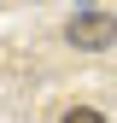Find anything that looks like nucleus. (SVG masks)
I'll return each mask as SVG.
<instances>
[{
  "label": "nucleus",
  "instance_id": "f03ea898",
  "mask_svg": "<svg viewBox=\"0 0 117 123\" xmlns=\"http://www.w3.org/2000/svg\"><path fill=\"white\" fill-rule=\"evenodd\" d=\"M64 123H105V117H99L94 105H70V111H64Z\"/></svg>",
  "mask_w": 117,
  "mask_h": 123
},
{
  "label": "nucleus",
  "instance_id": "f257e3e1",
  "mask_svg": "<svg viewBox=\"0 0 117 123\" xmlns=\"http://www.w3.org/2000/svg\"><path fill=\"white\" fill-rule=\"evenodd\" d=\"M64 41L70 47H82V53H99V47H111L117 41V18H105V12H76L64 29Z\"/></svg>",
  "mask_w": 117,
  "mask_h": 123
}]
</instances>
